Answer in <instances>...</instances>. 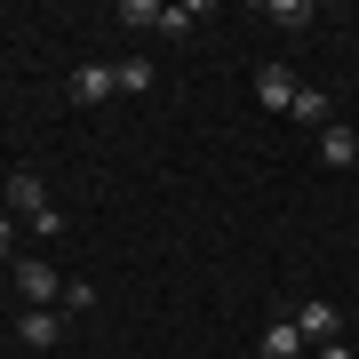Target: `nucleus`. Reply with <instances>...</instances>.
<instances>
[{"mask_svg": "<svg viewBox=\"0 0 359 359\" xmlns=\"http://www.w3.org/2000/svg\"><path fill=\"white\" fill-rule=\"evenodd\" d=\"M0 208H8L16 224H32L40 240H56V231H65V216H56V208H48V192H40V176H25V168L8 176V192H0Z\"/></svg>", "mask_w": 359, "mask_h": 359, "instance_id": "obj_1", "label": "nucleus"}, {"mask_svg": "<svg viewBox=\"0 0 359 359\" xmlns=\"http://www.w3.org/2000/svg\"><path fill=\"white\" fill-rule=\"evenodd\" d=\"M8 271H16V295H25V311H56V304H65V271H56V264L16 256Z\"/></svg>", "mask_w": 359, "mask_h": 359, "instance_id": "obj_2", "label": "nucleus"}, {"mask_svg": "<svg viewBox=\"0 0 359 359\" xmlns=\"http://www.w3.org/2000/svg\"><path fill=\"white\" fill-rule=\"evenodd\" d=\"M295 335H304V344H335V335H344V311L327 304V295H304V304H295Z\"/></svg>", "mask_w": 359, "mask_h": 359, "instance_id": "obj_3", "label": "nucleus"}, {"mask_svg": "<svg viewBox=\"0 0 359 359\" xmlns=\"http://www.w3.org/2000/svg\"><path fill=\"white\" fill-rule=\"evenodd\" d=\"M65 96L72 104H104V96H120V72L112 65H72L65 72Z\"/></svg>", "mask_w": 359, "mask_h": 359, "instance_id": "obj_4", "label": "nucleus"}, {"mask_svg": "<svg viewBox=\"0 0 359 359\" xmlns=\"http://www.w3.org/2000/svg\"><path fill=\"white\" fill-rule=\"evenodd\" d=\"M295 88H304V80H295L287 65H264V72H256V104H264V112H287Z\"/></svg>", "mask_w": 359, "mask_h": 359, "instance_id": "obj_5", "label": "nucleus"}, {"mask_svg": "<svg viewBox=\"0 0 359 359\" xmlns=\"http://www.w3.org/2000/svg\"><path fill=\"white\" fill-rule=\"evenodd\" d=\"M16 344L56 351V344H65V311H25V320H16Z\"/></svg>", "mask_w": 359, "mask_h": 359, "instance_id": "obj_6", "label": "nucleus"}, {"mask_svg": "<svg viewBox=\"0 0 359 359\" xmlns=\"http://www.w3.org/2000/svg\"><path fill=\"white\" fill-rule=\"evenodd\" d=\"M295 351H304L295 320H264V335H256V359H295Z\"/></svg>", "mask_w": 359, "mask_h": 359, "instance_id": "obj_7", "label": "nucleus"}, {"mask_svg": "<svg viewBox=\"0 0 359 359\" xmlns=\"http://www.w3.org/2000/svg\"><path fill=\"white\" fill-rule=\"evenodd\" d=\"M295 120H304V128H335V96L327 88H295V104H287Z\"/></svg>", "mask_w": 359, "mask_h": 359, "instance_id": "obj_8", "label": "nucleus"}, {"mask_svg": "<svg viewBox=\"0 0 359 359\" xmlns=\"http://www.w3.org/2000/svg\"><path fill=\"white\" fill-rule=\"evenodd\" d=\"M359 160V136L344 128V120H335V128H320V168H351Z\"/></svg>", "mask_w": 359, "mask_h": 359, "instance_id": "obj_9", "label": "nucleus"}, {"mask_svg": "<svg viewBox=\"0 0 359 359\" xmlns=\"http://www.w3.org/2000/svg\"><path fill=\"white\" fill-rule=\"evenodd\" d=\"M112 16H120V25H136V32H160V16H168V8H160V0H120Z\"/></svg>", "mask_w": 359, "mask_h": 359, "instance_id": "obj_10", "label": "nucleus"}, {"mask_svg": "<svg viewBox=\"0 0 359 359\" xmlns=\"http://www.w3.org/2000/svg\"><path fill=\"white\" fill-rule=\"evenodd\" d=\"M264 16L287 25V32H304V25H311V0H264Z\"/></svg>", "mask_w": 359, "mask_h": 359, "instance_id": "obj_11", "label": "nucleus"}, {"mask_svg": "<svg viewBox=\"0 0 359 359\" xmlns=\"http://www.w3.org/2000/svg\"><path fill=\"white\" fill-rule=\"evenodd\" d=\"M120 96H136V88H152V56H120Z\"/></svg>", "mask_w": 359, "mask_h": 359, "instance_id": "obj_12", "label": "nucleus"}, {"mask_svg": "<svg viewBox=\"0 0 359 359\" xmlns=\"http://www.w3.org/2000/svg\"><path fill=\"white\" fill-rule=\"evenodd\" d=\"M200 16H208V8H200V0H184V8H168V16H160V32H168V40H184V32H192V25H200Z\"/></svg>", "mask_w": 359, "mask_h": 359, "instance_id": "obj_13", "label": "nucleus"}, {"mask_svg": "<svg viewBox=\"0 0 359 359\" xmlns=\"http://www.w3.org/2000/svg\"><path fill=\"white\" fill-rule=\"evenodd\" d=\"M0 264H16V216L0 208Z\"/></svg>", "mask_w": 359, "mask_h": 359, "instance_id": "obj_14", "label": "nucleus"}, {"mask_svg": "<svg viewBox=\"0 0 359 359\" xmlns=\"http://www.w3.org/2000/svg\"><path fill=\"white\" fill-rule=\"evenodd\" d=\"M0 192H8V176H0Z\"/></svg>", "mask_w": 359, "mask_h": 359, "instance_id": "obj_15", "label": "nucleus"}]
</instances>
